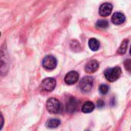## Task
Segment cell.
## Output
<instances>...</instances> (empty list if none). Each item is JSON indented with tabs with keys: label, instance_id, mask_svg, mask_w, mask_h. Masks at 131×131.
Listing matches in <instances>:
<instances>
[{
	"label": "cell",
	"instance_id": "cell-1",
	"mask_svg": "<svg viewBox=\"0 0 131 131\" xmlns=\"http://www.w3.org/2000/svg\"><path fill=\"white\" fill-rule=\"evenodd\" d=\"M47 110L49 113L57 114L62 111V104L55 98H50L47 101Z\"/></svg>",
	"mask_w": 131,
	"mask_h": 131
},
{
	"label": "cell",
	"instance_id": "cell-2",
	"mask_svg": "<svg viewBox=\"0 0 131 131\" xmlns=\"http://www.w3.org/2000/svg\"><path fill=\"white\" fill-rule=\"evenodd\" d=\"M121 73H122L121 69L119 66H117V67L107 69L104 72V76H105V78L109 82H114L119 79V77L121 75Z\"/></svg>",
	"mask_w": 131,
	"mask_h": 131
},
{
	"label": "cell",
	"instance_id": "cell-3",
	"mask_svg": "<svg viewBox=\"0 0 131 131\" xmlns=\"http://www.w3.org/2000/svg\"><path fill=\"white\" fill-rule=\"evenodd\" d=\"M94 85V80L91 76H85L81 79L79 83V88L81 90V92L86 93H89Z\"/></svg>",
	"mask_w": 131,
	"mask_h": 131
},
{
	"label": "cell",
	"instance_id": "cell-4",
	"mask_svg": "<svg viewBox=\"0 0 131 131\" xmlns=\"http://www.w3.org/2000/svg\"><path fill=\"white\" fill-rule=\"evenodd\" d=\"M42 65H43L44 68H45L46 69L52 70L57 66V59L53 56H51V55L47 56L44 58L43 62H42Z\"/></svg>",
	"mask_w": 131,
	"mask_h": 131
},
{
	"label": "cell",
	"instance_id": "cell-5",
	"mask_svg": "<svg viewBox=\"0 0 131 131\" xmlns=\"http://www.w3.org/2000/svg\"><path fill=\"white\" fill-rule=\"evenodd\" d=\"M56 86V80L54 78H46L45 79L41 84V87L43 90L51 92L54 90V89Z\"/></svg>",
	"mask_w": 131,
	"mask_h": 131
},
{
	"label": "cell",
	"instance_id": "cell-6",
	"mask_svg": "<svg viewBox=\"0 0 131 131\" xmlns=\"http://www.w3.org/2000/svg\"><path fill=\"white\" fill-rule=\"evenodd\" d=\"M79 74L76 71H71L68 73L64 77V82L68 85H72L78 81Z\"/></svg>",
	"mask_w": 131,
	"mask_h": 131
},
{
	"label": "cell",
	"instance_id": "cell-7",
	"mask_svg": "<svg viewBox=\"0 0 131 131\" xmlns=\"http://www.w3.org/2000/svg\"><path fill=\"white\" fill-rule=\"evenodd\" d=\"M113 10V5L112 4L109 2H106L102 4L99 8V14L103 17H107L111 15Z\"/></svg>",
	"mask_w": 131,
	"mask_h": 131
},
{
	"label": "cell",
	"instance_id": "cell-8",
	"mask_svg": "<svg viewBox=\"0 0 131 131\" xmlns=\"http://www.w3.org/2000/svg\"><path fill=\"white\" fill-rule=\"evenodd\" d=\"M78 107V100L75 99V98H73V97H71L67 103H66V109H67V111L68 113H74L77 110Z\"/></svg>",
	"mask_w": 131,
	"mask_h": 131
},
{
	"label": "cell",
	"instance_id": "cell-9",
	"mask_svg": "<svg viewBox=\"0 0 131 131\" xmlns=\"http://www.w3.org/2000/svg\"><path fill=\"white\" fill-rule=\"evenodd\" d=\"M99 68V63L95 60V59H93V60H91L89 61L86 66H85V71L88 73H93L94 72H96Z\"/></svg>",
	"mask_w": 131,
	"mask_h": 131
},
{
	"label": "cell",
	"instance_id": "cell-10",
	"mask_svg": "<svg viewBox=\"0 0 131 131\" xmlns=\"http://www.w3.org/2000/svg\"><path fill=\"white\" fill-rule=\"evenodd\" d=\"M125 15L121 12H115L111 18L112 22L115 25H121L125 22Z\"/></svg>",
	"mask_w": 131,
	"mask_h": 131
},
{
	"label": "cell",
	"instance_id": "cell-11",
	"mask_svg": "<svg viewBox=\"0 0 131 131\" xmlns=\"http://www.w3.org/2000/svg\"><path fill=\"white\" fill-rule=\"evenodd\" d=\"M94 104L92 102H91V101L85 102L83 104L82 107H81V110L84 113H91L92 111H94Z\"/></svg>",
	"mask_w": 131,
	"mask_h": 131
},
{
	"label": "cell",
	"instance_id": "cell-12",
	"mask_svg": "<svg viewBox=\"0 0 131 131\" xmlns=\"http://www.w3.org/2000/svg\"><path fill=\"white\" fill-rule=\"evenodd\" d=\"M88 46L90 47V49L92 50V51H97L100 48V42L99 41L95 39V38H92L89 40L88 42Z\"/></svg>",
	"mask_w": 131,
	"mask_h": 131
},
{
	"label": "cell",
	"instance_id": "cell-13",
	"mask_svg": "<svg viewBox=\"0 0 131 131\" xmlns=\"http://www.w3.org/2000/svg\"><path fill=\"white\" fill-rule=\"evenodd\" d=\"M61 124V121L58 119H51L46 123V127L48 128L54 129L57 128Z\"/></svg>",
	"mask_w": 131,
	"mask_h": 131
},
{
	"label": "cell",
	"instance_id": "cell-14",
	"mask_svg": "<svg viewBox=\"0 0 131 131\" xmlns=\"http://www.w3.org/2000/svg\"><path fill=\"white\" fill-rule=\"evenodd\" d=\"M127 46H128V40L125 39V40H124L122 42L121 45L120 46V47H119V49L117 50V53L119 54L124 55L126 53L127 49Z\"/></svg>",
	"mask_w": 131,
	"mask_h": 131
},
{
	"label": "cell",
	"instance_id": "cell-15",
	"mask_svg": "<svg viewBox=\"0 0 131 131\" xmlns=\"http://www.w3.org/2000/svg\"><path fill=\"white\" fill-rule=\"evenodd\" d=\"M95 25L98 29H106V28L108 27V22L107 20H104V19L98 20L96 22V25Z\"/></svg>",
	"mask_w": 131,
	"mask_h": 131
},
{
	"label": "cell",
	"instance_id": "cell-16",
	"mask_svg": "<svg viewBox=\"0 0 131 131\" xmlns=\"http://www.w3.org/2000/svg\"><path fill=\"white\" fill-rule=\"evenodd\" d=\"M99 91L103 95L107 94L108 93V91H109V86L107 85H106V84H102L99 87Z\"/></svg>",
	"mask_w": 131,
	"mask_h": 131
},
{
	"label": "cell",
	"instance_id": "cell-17",
	"mask_svg": "<svg viewBox=\"0 0 131 131\" xmlns=\"http://www.w3.org/2000/svg\"><path fill=\"white\" fill-rule=\"evenodd\" d=\"M124 67L131 73V59H126L124 61Z\"/></svg>",
	"mask_w": 131,
	"mask_h": 131
},
{
	"label": "cell",
	"instance_id": "cell-18",
	"mask_svg": "<svg viewBox=\"0 0 131 131\" xmlns=\"http://www.w3.org/2000/svg\"><path fill=\"white\" fill-rule=\"evenodd\" d=\"M104 106V102L102 100H99L98 101H97V107H99V108H101V107H103Z\"/></svg>",
	"mask_w": 131,
	"mask_h": 131
},
{
	"label": "cell",
	"instance_id": "cell-19",
	"mask_svg": "<svg viewBox=\"0 0 131 131\" xmlns=\"http://www.w3.org/2000/svg\"><path fill=\"white\" fill-rule=\"evenodd\" d=\"M130 55H131V46H130Z\"/></svg>",
	"mask_w": 131,
	"mask_h": 131
}]
</instances>
